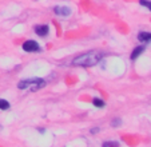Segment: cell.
Masks as SVG:
<instances>
[{"label": "cell", "mask_w": 151, "mask_h": 147, "mask_svg": "<svg viewBox=\"0 0 151 147\" xmlns=\"http://www.w3.org/2000/svg\"><path fill=\"white\" fill-rule=\"evenodd\" d=\"M9 102L6 99H0V110H8L9 108Z\"/></svg>", "instance_id": "cell-9"}, {"label": "cell", "mask_w": 151, "mask_h": 147, "mask_svg": "<svg viewBox=\"0 0 151 147\" xmlns=\"http://www.w3.org/2000/svg\"><path fill=\"white\" fill-rule=\"evenodd\" d=\"M103 146L104 147H107V146H119V143H118V142H104Z\"/></svg>", "instance_id": "cell-12"}, {"label": "cell", "mask_w": 151, "mask_h": 147, "mask_svg": "<svg viewBox=\"0 0 151 147\" xmlns=\"http://www.w3.org/2000/svg\"><path fill=\"white\" fill-rule=\"evenodd\" d=\"M143 52H145V47H143V45H138V47H135L134 50H132L131 55H130V59H131V60L138 59V58H139Z\"/></svg>", "instance_id": "cell-6"}, {"label": "cell", "mask_w": 151, "mask_h": 147, "mask_svg": "<svg viewBox=\"0 0 151 147\" xmlns=\"http://www.w3.org/2000/svg\"><path fill=\"white\" fill-rule=\"evenodd\" d=\"M92 104L96 108H103L106 106V103H104V100L99 99V98H94V99H92Z\"/></svg>", "instance_id": "cell-8"}, {"label": "cell", "mask_w": 151, "mask_h": 147, "mask_svg": "<svg viewBox=\"0 0 151 147\" xmlns=\"http://www.w3.org/2000/svg\"><path fill=\"white\" fill-rule=\"evenodd\" d=\"M44 86H46V80L42 79V78H29V79L20 80L17 83V88L19 90H29L32 92L43 88Z\"/></svg>", "instance_id": "cell-2"}, {"label": "cell", "mask_w": 151, "mask_h": 147, "mask_svg": "<svg viewBox=\"0 0 151 147\" xmlns=\"http://www.w3.org/2000/svg\"><path fill=\"white\" fill-rule=\"evenodd\" d=\"M90 133H91V134H98V133H99V127H94V128H91V130H90Z\"/></svg>", "instance_id": "cell-13"}, {"label": "cell", "mask_w": 151, "mask_h": 147, "mask_svg": "<svg viewBox=\"0 0 151 147\" xmlns=\"http://www.w3.org/2000/svg\"><path fill=\"white\" fill-rule=\"evenodd\" d=\"M35 34L40 37H46L50 32V28L47 24H39V26H35Z\"/></svg>", "instance_id": "cell-5"}, {"label": "cell", "mask_w": 151, "mask_h": 147, "mask_svg": "<svg viewBox=\"0 0 151 147\" xmlns=\"http://www.w3.org/2000/svg\"><path fill=\"white\" fill-rule=\"evenodd\" d=\"M138 40L140 43H150L151 42V32H139L138 34Z\"/></svg>", "instance_id": "cell-7"}, {"label": "cell", "mask_w": 151, "mask_h": 147, "mask_svg": "<svg viewBox=\"0 0 151 147\" xmlns=\"http://www.w3.org/2000/svg\"><path fill=\"white\" fill-rule=\"evenodd\" d=\"M102 59H103V52L94 50V51L84 52V54L76 56L71 62V64L74 67H92V66L98 64Z\"/></svg>", "instance_id": "cell-1"}, {"label": "cell", "mask_w": 151, "mask_h": 147, "mask_svg": "<svg viewBox=\"0 0 151 147\" xmlns=\"http://www.w3.org/2000/svg\"><path fill=\"white\" fill-rule=\"evenodd\" d=\"M139 4L148 8V11H151V0H139Z\"/></svg>", "instance_id": "cell-10"}, {"label": "cell", "mask_w": 151, "mask_h": 147, "mask_svg": "<svg viewBox=\"0 0 151 147\" xmlns=\"http://www.w3.org/2000/svg\"><path fill=\"white\" fill-rule=\"evenodd\" d=\"M120 125H122V120L119 118H115L111 120V126H114V127H119Z\"/></svg>", "instance_id": "cell-11"}, {"label": "cell", "mask_w": 151, "mask_h": 147, "mask_svg": "<svg viewBox=\"0 0 151 147\" xmlns=\"http://www.w3.org/2000/svg\"><path fill=\"white\" fill-rule=\"evenodd\" d=\"M54 12H55V15H58V16L67 17L71 15V8L67 6H56V7H54Z\"/></svg>", "instance_id": "cell-4"}, {"label": "cell", "mask_w": 151, "mask_h": 147, "mask_svg": "<svg viewBox=\"0 0 151 147\" xmlns=\"http://www.w3.org/2000/svg\"><path fill=\"white\" fill-rule=\"evenodd\" d=\"M22 47H23V51L26 52H40V50H42L37 42H35V40H26Z\"/></svg>", "instance_id": "cell-3"}]
</instances>
